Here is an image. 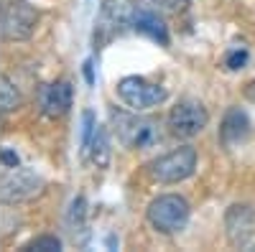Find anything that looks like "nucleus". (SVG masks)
<instances>
[{
  "instance_id": "nucleus-1",
  "label": "nucleus",
  "mask_w": 255,
  "mask_h": 252,
  "mask_svg": "<svg viewBox=\"0 0 255 252\" xmlns=\"http://www.w3.org/2000/svg\"><path fill=\"white\" fill-rule=\"evenodd\" d=\"M113 128L118 140L130 151H145V148H153L158 143L161 133H158V122L153 117H145L135 112H128V110H113Z\"/></svg>"
},
{
  "instance_id": "nucleus-2",
  "label": "nucleus",
  "mask_w": 255,
  "mask_h": 252,
  "mask_svg": "<svg viewBox=\"0 0 255 252\" xmlns=\"http://www.w3.org/2000/svg\"><path fill=\"white\" fill-rule=\"evenodd\" d=\"M189 204L179 194H161L145 209V219L161 235H176L189 222Z\"/></svg>"
},
{
  "instance_id": "nucleus-3",
  "label": "nucleus",
  "mask_w": 255,
  "mask_h": 252,
  "mask_svg": "<svg viewBox=\"0 0 255 252\" xmlns=\"http://www.w3.org/2000/svg\"><path fill=\"white\" fill-rule=\"evenodd\" d=\"M194 168H197V151L191 145H181V148L156 158L148 166V173L158 183H179L194 173Z\"/></svg>"
},
{
  "instance_id": "nucleus-4",
  "label": "nucleus",
  "mask_w": 255,
  "mask_h": 252,
  "mask_svg": "<svg viewBox=\"0 0 255 252\" xmlns=\"http://www.w3.org/2000/svg\"><path fill=\"white\" fill-rule=\"evenodd\" d=\"M118 97L128 104L130 110H148L156 107L166 99V89L161 84H153L143 77H123L118 82Z\"/></svg>"
},
{
  "instance_id": "nucleus-5",
  "label": "nucleus",
  "mask_w": 255,
  "mask_h": 252,
  "mask_svg": "<svg viewBox=\"0 0 255 252\" xmlns=\"http://www.w3.org/2000/svg\"><path fill=\"white\" fill-rule=\"evenodd\" d=\"M38 26V13L26 0H8L3 8V38L5 41H26Z\"/></svg>"
},
{
  "instance_id": "nucleus-6",
  "label": "nucleus",
  "mask_w": 255,
  "mask_h": 252,
  "mask_svg": "<svg viewBox=\"0 0 255 252\" xmlns=\"http://www.w3.org/2000/svg\"><path fill=\"white\" fill-rule=\"evenodd\" d=\"M225 232L232 247L255 250V209L248 204H232L225 214Z\"/></svg>"
},
{
  "instance_id": "nucleus-7",
  "label": "nucleus",
  "mask_w": 255,
  "mask_h": 252,
  "mask_svg": "<svg viewBox=\"0 0 255 252\" xmlns=\"http://www.w3.org/2000/svg\"><path fill=\"white\" fill-rule=\"evenodd\" d=\"M209 122L204 104L197 99H181L168 115V128L176 138H194L199 135Z\"/></svg>"
},
{
  "instance_id": "nucleus-8",
  "label": "nucleus",
  "mask_w": 255,
  "mask_h": 252,
  "mask_svg": "<svg viewBox=\"0 0 255 252\" xmlns=\"http://www.w3.org/2000/svg\"><path fill=\"white\" fill-rule=\"evenodd\" d=\"M44 181H41L31 168H10L3 178V201L5 204H20L41 194Z\"/></svg>"
},
{
  "instance_id": "nucleus-9",
  "label": "nucleus",
  "mask_w": 255,
  "mask_h": 252,
  "mask_svg": "<svg viewBox=\"0 0 255 252\" xmlns=\"http://www.w3.org/2000/svg\"><path fill=\"white\" fill-rule=\"evenodd\" d=\"M135 0H102L100 5V18H97V28L95 36L100 33L102 38L115 36L123 26H130V18L135 13Z\"/></svg>"
},
{
  "instance_id": "nucleus-10",
  "label": "nucleus",
  "mask_w": 255,
  "mask_h": 252,
  "mask_svg": "<svg viewBox=\"0 0 255 252\" xmlns=\"http://www.w3.org/2000/svg\"><path fill=\"white\" fill-rule=\"evenodd\" d=\"M72 99H74V89L67 79H59L51 84H44L38 89V110L44 112L46 117L56 120L61 115H67L72 107Z\"/></svg>"
},
{
  "instance_id": "nucleus-11",
  "label": "nucleus",
  "mask_w": 255,
  "mask_h": 252,
  "mask_svg": "<svg viewBox=\"0 0 255 252\" xmlns=\"http://www.w3.org/2000/svg\"><path fill=\"white\" fill-rule=\"evenodd\" d=\"M130 26L140 36H148L151 41H156V44H161V46L168 44V28L163 23V18H161V13H156L151 8L138 5L135 13H133V18H130Z\"/></svg>"
},
{
  "instance_id": "nucleus-12",
  "label": "nucleus",
  "mask_w": 255,
  "mask_h": 252,
  "mask_svg": "<svg viewBox=\"0 0 255 252\" xmlns=\"http://www.w3.org/2000/svg\"><path fill=\"white\" fill-rule=\"evenodd\" d=\"M250 133V120L248 115L240 110V107H232L227 110L225 120H222V128H220V140L227 145V148H232V145H238L248 138Z\"/></svg>"
},
{
  "instance_id": "nucleus-13",
  "label": "nucleus",
  "mask_w": 255,
  "mask_h": 252,
  "mask_svg": "<svg viewBox=\"0 0 255 252\" xmlns=\"http://www.w3.org/2000/svg\"><path fill=\"white\" fill-rule=\"evenodd\" d=\"M87 151H90V158L97 168H108V163H110V140H108V130H105L102 125L95 128Z\"/></svg>"
},
{
  "instance_id": "nucleus-14",
  "label": "nucleus",
  "mask_w": 255,
  "mask_h": 252,
  "mask_svg": "<svg viewBox=\"0 0 255 252\" xmlns=\"http://www.w3.org/2000/svg\"><path fill=\"white\" fill-rule=\"evenodd\" d=\"M20 102H23V97H20L18 87L10 82V77H3L0 79V110L8 115V112L20 107Z\"/></svg>"
},
{
  "instance_id": "nucleus-15",
  "label": "nucleus",
  "mask_w": 255,
  "mask_h": 252,
  "mask_svg": "<svg viewBox=\"0 0 255 252\" xmlns=\"http://www.w3.org/2000/svg\"><path fill=\"white\" fill-rule=\"evenodd\" d=\"M138 3L156 13H181L189 5V0H138Z\"/></svg>"
},
{
  "instance_id": "nucleus-16",
  "label": "nucleus",
  "mask_w": 255,
  "mask_h": 252,
  "mask_svg": "<svg viewBox=\"0 0 255 252\" xmlns=\"http://www.w3.org/2000/svg\"><path fill=\"white\" fill-rule=\"evenodd\" d=\"M23 250H38V252H59L61 250V240L59 237H51V235H44V237H36L31 240Z\"/></svg>"
},
{
  "instance_id": "nucleus-17",
  "label": "nucleus",
  "mask_w": 255,
  "mask_h": 252,
  "mask_svg": "<svg viewBox=\"0 0 255 252\" xmlns=\"http://www.w3.org/2000/svg\"><path fill=\"white\" fill-rule=\"evenodd\" d=\"M95 128H97L95 115H92V112H84V115H82V135H79V145H82L84 151H87V145H90V140H92Z\"/></svg>"
},
{
  "instance_id": "nucleus-18",
  "label": "nucleus",
  "mask_w": 255,
  "mask_h": 252,
  "mask_svg": "<svg viewBox=\"0 0 255 252\" xmlns=\"http://www.w3.org/2000/svg\"><path fill=\"white\" fill-rule=\"evenodd\" d=\"M248 64V51L245 49H232L227 56H225V67L230 69V72H238V69H243Z\"/></svg>"
},
{
  "instance_id": "nucleus-19",
  "label": "nucleus",
  "mask_w": 255,
  "mask_h": 252,
  "mask_svg": "<svg viewBox=\"0 0 255 252\" xmlns=\"http://www.w3.org/2000/svg\"><path fill=\"white\" fill-rule=\"evenodd\" d=\"M84 212H87V201H84L82 196L72 201V212H69V219L72 222H82L84 219Z\"/></svg>"
},
{
  "instance_id": "nucleus-20",
  "label": "nucleus",
  "mask_w": 255,
  "mask_h": 252,
  "mask_svg": "<svg viewBox=\"0 0 255 252\" xmlns=\"http://www.w3.org/2000/svg\"><path fill=\"white\" fill-rule=\"evenodd\" d=\"M20 166V158H18V153L13 151V148H3V168H18Z\"/></svg>"
},
{
  "instance_id": "nucleus-21",
  "label": "nucleus",
  "mask_w": 255,
  "mask_h": 252,
  "mask_svg": "<svg viewBox=\"0 0 255 252\" xmlns=\"http://www.w3.org/2000/svg\"><path fill=\"white\" fill-rule=\"evenodd\" d=\"M84 79H87V84H95V67H92V59L84 61Z\"/></svg>"
},
{
  "instance_id": "nucleus-22",
  "label": "nucleus",
  "mask_w": 255,
  "mask_h": 252,
  "mask_svg": "<svg viewBox=\"0 0 255 252\" xmlns=\"http://www.w3.org/2000/svg\"><path fill=\"white\" fill-rule=\"evenodd\" d=\"M245 97H248L250 102H255V79L245 84Z\"/></svg>"
}]
</instances>
